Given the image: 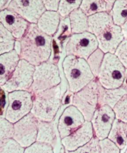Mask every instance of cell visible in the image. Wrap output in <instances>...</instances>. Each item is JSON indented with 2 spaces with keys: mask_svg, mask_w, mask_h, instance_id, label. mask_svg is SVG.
Returning a JSON list of instances; mask_svg holds the SVG:
<instances>
[{
  "mask_svg": "<svg viewBox=\"0 0 127 153\" xmlns=\"http://www.w3.org/2000/svg\"><path fill=\"white\" fill-rule=\"evenodd\" d=\"M53 36L41 31L37 23H30L25 35L19 39L20 57L37 66L50 59L53 48Z\"/></svg>",
  "mask_w": 127,
  "mask_h": 153,
  "instance_id": "6da1fadb",
  "label": "cell"
},
{
  "mask_svg": "<svg viewBox=\"0 0 127 153\" xmlns=\"http://www.w3.org/2000/svg\"><path fill=\"white\" fill-rule=\"evenodd\" d=\"M88 31L98 42V48L104 53H114L124 39L121 27L116 25L110 12H101L88 17Z\"/></svg>",
  "mask_w": 127,
  "mask_h": 153,
  "instance_id": "7a4b0ae2",
  "label": "cell"
},
{
  "mask_svg": "<svg viewBox=\"0 0 127 153\" xmlns=\"http://www.w3.org/2000/svg\"><path fill=\"white\" fill-rule=\"evenodd\" d=\"M62 68L69 89L74 93L95 78L86 60L73 55L65 57L62 62Z\"/></svg>",
  "mask_w": 127,
  "mask_h": 153,
  "instance_id": "3957f363",
  "label": "cell"
},
{
  "mask_svg": "<svg viewBox=\"0 0 127 153\" xmlns=\"http://www.w3.org/2000/svg\"><path fill=\"white\" fill-rule=\"evenodd\" d=\"M61 101L60 84L34 94L31 113L40 121L51 122L58 111Z\"/></svg>",
  "mask_w": 127,
  "mask_h": 153,
  "instance_id": "277c9868",
  "label": "cell"
},
{
  "mask_svg": "<svg viewBox=\"0 0 127 153\" xmlns=\"http://www.w3.org/2000/svg\"><path fill=\"white\" fill-rule=\"evenodd\" d=\"M126 69L113 53H105L97 79L105 88H116L122 86Z\"/></svg>",
  "mask_w": 127,
  "mask_h": 153,
  "instance_id": "5b68a950",
  "label": "cell"
},
{
  "mask_svg": "<svg viewBox=\"0 0 127 153\" xmlns=\"http://www.w3.org/2000/svg\"><path fill=\"white\" fill-rule=\"evenodd\" d=\"M58 66L49 60L35 66L33 82L29 91L33 95L60 84L61 79Z\"/></svg>",
  "mask_w": 127,
  "mask_h": 153,
  "instance_id": "8992f818",
  "label": "cell"
},
{
  "mask_svg": "<svg viewBox=\"0 0 127 153\" xmlns=\"http://www.w3.org/2000/svg\"><path fill=\"white\" fill-rule=\"evenodd\" d=\"M34 95L29 90H16L8 93V106L4 117L13 123L28 115L33 106Z\"/></svg>",
  "mask_w": 127,
  "mask_h": 153,
  "instance_id": "52a82bcc",
  "label": "cell"
},
{
  "mask_svg": "<svg viewBox=\"0 0 127 153\" xmlns=\"http://www.w3.org/2000/svg\"><path fill=\"white\" fill-rule=\"evenodd\" d=\"M96 78L74 93L72 99V105L82 113L86 121H90L98 107V81Z\"/></svg>",
  "mask_w": 127,
  "mask_h": 153,
  "instance_id": "ba28073f",
  "label": "cell"
},
{
  "mask_svg": "<svg viewBox=\"0 0 127 153\" xmlns=\"http://www.w3.org/2000/svg\"><path fill=\"white\" fill-rule=\"evenodd\" d=\"M98 48L96 36L89 31L71 34L65 48V54L73 55L87 60L90 55Z\"/></svg>",
  "mask_w": 127,
  "mask_h": 153,
  "instance_id": "9c48e42d",
  "label": "cell"
},
{
  "mask_svg": "<svg viewBox=\"0 0 127 153\" xmlns=\"http://www.w3.org/2000/svg\"><path fill=\"white\" fill-rule=\"evenodd\" d=\"M35 66L24 59H20L7 81L1 86L9 93L16 90H29L33 82Z\"/></svg>",
  "mask_w": 127,
  "mask_h": 153,
  "instance_id": "30bf717a",
  "label": "cell"
},
{
  "mask_svg": "<svg viewBox=\"0 0 127 153\" xmlns=\"http://www.w3.org/2000/svg\"><path fill=\"white\" fill-rule=\"evenodd\" d=\"M39 120L31 113L14 123L13 139L23 147L27 148L37 141Z\"/></svg>",
  "mask_w": 127,
  "mask_h": 153,
  "instance_id": "8fae6325",
  "label": "cell"
},
{
  "mask_svg": "<svg viewBox=\"0 0 127 153\" xmlns=\"http://www.w3.org/2000/svg\"><path fill=\"white\" fill-rule=\"evenodd\" d=\"M115 119V113L111 107L107 105L98 106L90 120L94 136L99 140L108 137Z\"/></svg>",
  "mask_w": 127,
  "mask_h": 153,
  "instance_id": "7c38bea8",
  "label": "cell"
},
{
  "mask_svg": "<svg viewBox=\"0 0 127 153\" xmlns=\"http://www.w3.org/2000/svg\"><path fill=\"white\" fill-rule=\"evenodd\" d=\"M7 8L18 13L30 23H37L47 10L43 0H12Z\"/></svg>",
  "mask_w": 127,
  "mask_h": 153,
  "instance_id": "4fadbf2b",
  "label": "cell"
},
{
  "mask_svg": "<svg viewBox=\"0 0 127 153\" xmlns=\"http://www.w3.org/2000/svg\"><path fill=\"white\" fill-rule=\"evenodd\" d=\"M82 113L74 105L66 107L58 120V130L61 139L69 135L78 129L84 122Z\"/></svg>",
  "mask_w": 127,
  "mask_h": 153,
  "instance_id": "5bb4252c",
  "label": "cell"
},
{
  "mask_svg": "<svg viewBox=\"0 0 127 153\" xmlns=\"http://www.w3.org/2000/svg\"><path fill=\"white\" fill-rule=\"evenodd\" d=\"M0 22L17 40L25 35L30 24L18 13L8 8L0 11Z\"/></svg>",
  "mask_w": 127,
  "mask_h": 153,
  "instance_id": "9a60e30c",
  "label": "cell"
},
{
  "mask_svg": "<svg viewBox=\"0 0 127 153\" xmlns=\"http://www.w3.org/2000/svg\"><path fill=\"white\" fill-rule=\"evenodd\" d=\"M94 137L90 121L85 122L69 135L61 139V143L68 151H74L88 143Z\"/></svg>",
  "mask_w": 127,
  "mask_h": 153,
  "instance_id": "2e32d148",
  "label": "cell"
},
{
  "mask_svg": "<svg viewBox=\"0 0 127 153\" xmlns=\"http://www.w3.org/2000/svg\"><path fill=\"white\" fill-rule=\"evenodd\" d=\"M20 57L19 54L13 50L1 54L0 56V84L4 85L10 78L17 66Z\"/></svg>",
  "mask_w": 127,
  "mask_h": 153,
  "instance_id": "e0dca14e",
  "label": "cell"
},
{
  "mask_svg": "<svg viewBox=\"0 0 127 153\" xmlns=\"http://www.w3.org/2000/svg\"><path fill=\"white\" fill-rule=\"evenodd\" d=\"M61 16L58 11L46 10L38 19L37 25L48 35L53 36L58 30Z\"/></svg>",
  "mask_w": 127,
  "mask_h": 153,
  "instance_id": "ac0fdd59",
  "label": "cell"
},
{
  "mask_svg": "<svg viewBox=\"0 0 127 153\" xmlns=\"http://www.w3.org/2000/svg\"><path fill=\"white\" fill-rule=\"evenodd\" d=\"M127 94V89L124 87L116 88H105L98 82V106L107 105L112 108Z\"/></svg>",
  "mask_w": 127,
  "mask_h": 153,
  "instance_id": "d6986e66",
  "label": "cell"
},
{
  "mask_svg": "<svg viewBox=\"0 0 127 153\" xmlns=\"http://www.w3.org/2000/svg\"><path fill=\"white\" fill-rule=\"evenodd\" d=\"M108 138L114 142L120 149H123L127 143V123L116 118Z\"/></svg>",
  "mask_w": 127,
  "mask_h": 153,
  "instance_id": "ffe728a7",
  "label": "cell"
},
{
  "mask_svg": "<svg viewBox=\"0 0 127 153\" xmlns=\"http://www.w3.org/2000/svg\"><path fill=\"white\" fill-rule=\"evenodd\" d=\"M56 137L55 127L52 121L48 122L39 120L36 142L47 143L53 147L56 143Z\"/></svg>",
  "mask_w": 127,
  "mask_h": 153,
  "instance_id": "44dd1931",
  "label": "cell"
},
{
  "mask_svg": "<svg viewBox=\"0 0 127 153\" xmlns=\"http://www.w3.org/2000/svg\"><path fill=\"white\" fill-rule=\"evenodd\" d=\"M68 17L72 34L88 31V16L80 8L73 10L69 14Z\"/></svg>",
  "mask_w": 127,
  "mask_h": 153,
  "instance_id": "7402d4cb",
  "label": "cell"
},
{
  "mask_svg": "<svg viewBox=\"0 0 127 153\" xmlns=\"http://www.w3.org/2000/svg\"><path fill=\"white\" fill-rule=\"evenodd\" d=\"M80 8L88 17L101 12H108L104 0H83Z\"/></svg>",
  "mask_w": 127,
  "mask_h": 153,
  "instance_id": "603a6c76",
  "label": "cell"
},
{
  "mask_svg": "<svg viewBox=\"0 0 127 153\" xmlns=\"http://www.w3.org/2000/svg\"><path fill=\"white\" fill-rule=\"evenodd\" d=\"M110 13L114 23L120 26L127 20V2L125 0H116Z\"/></svg>",
  "mask_w": 127,
  "mask_h": 153,
  "instance_id": "cb8c5ba5",
  "label": "cell"
},
{
  "mask_svg": "<svg viewBox=\"0 0 127 153\" xmlns=\"http://www.w3.org/2000/svg\"><path fill=\"white\" fill-rule=\"evenodd\" d=\"M16 41L13 34L0 23V54L13 50Z\"/></svg>",
  "mask_w": 127,
  "mask_h": 153,
  "instance_id": "d4e9b609",
  "label": "cell"
},
{
  "mask_svg": "<svg viewBox=\"0 0 127 153\" xmlns=\"http://www.w3.org/2000/svg\"><path fill=\"white\" fill-rule=\"evenodd\" d=\"M104 54L105 53L100 48H98L86 60L95 78H97L98 75Z\"/></svg>",
  "mask_w": 127,
  "mask_h": 153,
  "instance_id": "484cf974",
  "label": "cell"
},
{
  "mask_svg": "<svg viewBox=\"0 0 127 153\" xmlns=\"http://www.w3.org/2000/svg\"><path fill=\"white\" fill-rule=\"evenodd\" d=\"M25 149L13 138L0 141V153H24Z\"/></svg>",
  "mask_w": 127,
  "mask_h": 153,
  "instance_id": "4316f807",
  "label": "cell"
},
{
  "mask_svg": "<svg viewBox=\"0 0 127 153\" xmlns=\"http://www.w3.org/2000/svg\"><path fill=\"white\" fill-rule=\"evenodd\" d=\"M83 0H61L58 11L61 17H66L74 10L79 8Z\"/></svg>",
  "mask_w": 127,
  "mask_h": 153,
  "instance_id": "83f0119b",
  "label": "cell"
},
{
  "mask_svg": "<svg viewBox=\"0 0 127 153\" xmlns=\"http://www.w3.org/2000/svg\"><path fill=\"white\" fill-rule=\"evenodd\" d=\"M14 133V123L10 122L5 117H1L0 120V141L13 138Z\"/></svg>",
  "mask_w": 127,
  "mask_h": 153,
  "instance_id": "f1b7e54d",
  "label": "cell"
},
{
  "mask_svg": "<svg viewBox=\"0 0 127 153\" xmlns=\"http://www.w3.org/2000/svg\"><path fill=\"white\" fill-rule=\"evenodd\" d=\"M113 109L115 113L116 118L127 123V94L122 97Z\"/></svg>",
  "mask_w": 127,
  "mask_h": 153,
  "instance_id": "f546056e",
  "label": "cell"
},
{
  "mask_svg": "<svg viewBox=\"0 0 127 153\" xmlns=\"http://www.w3.org/2000/svg\"><path fill=\"white\" fill-rule=\"evenodd\" d=\"M99 139L94 136L88 143L68 153H101Z\"/></svg>",
  "mask_w": 127,
  "mask_h": 153,
  "instance_id": "4dcf8cb0",
  "label": "cell"
},
{
  "mask_svg": "<svg viewBox=\"0 0 127 153\" xmlns=\"http://www.w3.org/2000/svg\"><path fill=\"white\" fill-rule=\"evenodd\" d=\"M24 153H53V146L44 143L35 142L25 148Z\"/></svg>",
  "mask_w": 127,
  "mask_h": 153,
  "instance_id": "1f68e13d",
  "label": "cell"
},
{
  "mask_svg": "<svg viewBox=\"0 0 127 153\" xmlns=\"http://www.w3.org/2000/svg\"><path fill=\"white\" fill-rule=\"evenodd\" d=\"M101 153H120V149L117 145L107 137L99 140Z\"/></svg>",
  "mask_w": 127,
  "mask_h": 153,
  "instance_id": "d6a6232c",
  "label": "cell"
},
{
  "mask_svg": "<svg viewBox=\"0 0 127 153\" xmlns=\"http://www.w3.org/2000/svg\"><path fill=\"white\" fill-rule=\"evenodd\" d=\"M114 54L127 69V39H124L119 44Z\"/></svg>",
  "mask_w": 127,
  "mask_h": 153,
  "instance_id": "836d02e7",
  "label": "cell"
},
{
  "mask_svg": "<svg viewBox=\"0 0 127 153\" xmlns=\"http://www.w3.org/2000/svg\"><path fill=\"white\" fill-rule=\"evenodd\" d=\"M61 0H43L47 10L58 11Z\"/></svg>",
  "mask_w": 127,
  "mask_h": 153,
  "instance_id": "e575fe53",
  "label": "cell"
},
{
  "mask_svg": "<svg viewBox=\"0 0 127 153\" xmlns=\"http://www.w3.org/2000/svg\"><path fill=\"white\" fill-rule=\"evenodd\" d=\"M120 27L124 39H127V20L122 25H121Z\"/></svg>",
  "mask_w": 127,
  "mask_h": 153,
  "instance_id": "d590c367",
  "label": "cell"
},
{
  "mask_svg": "<svg viewBox=\"0 0 127 153\" xmlns=\"http://www.w3.org/2000/svg\"><path fill=\"white\" fill-rule=\"evenodd\" d=\"M8 0H0V10H2L7 8Z\"/></svg>",
  "mask_w": 127,
  "mask_h": 153,
  "instance_id": "8d00e7d4",
  "label": "cell"
},
{
  "mask_svg": "<svg viewBox=\"0 0 127 153\" xmlns=\"http://www.w3.org/2000/svg\"><path fill=\"white\" fill-rule=\"evenodd\" d=\"M107 4V8H108V12H110V11L111 10L112 7H113V4L114 3V2L116 1V0H104Z\"/></svg>",
  "mask_w": 127,
  "mask_h": 153,
  "instance_id": "74e56055",
  "label": "cell"
},
{
  "mask_svg": "<svg viewBox=\"0 0 127 153\" xmlns=\"http://www.w3.org/2000/svg\"><path fill=\"white\" fill-rule=\"evenodd\" d=\"M11 1H12V0H8V4H9V3H10V2H11ZM8 5H7V6H8Z\"/></svg>",
  "mask_w": 127,
  "mask_h": 153,
  "instance_id": "f35d334b",
  "label": "cell"
},
{
  "mask_svg": "<svg viewBox=\"0 0 127 153\" xmlns=\"http://www.w3.org/2000/svg\"><path fill=\"white\" fill-rule=\"evenodd\" d=\"M124 153H127V149H126V151H125V152Z\"/></svg>",
  "mask_w": 127,
  "mask_h": 153,
  "instance_id": "ab89813d",
  "label": "cell"
},
{
  "mask_svg": "<svg viewBox=\"0 0 127 153\" xmlns=\"http://www.w3.org/2000/svg\"><path fill=\"white\" fill-rule=\"evenodd\" d=\"M125 1H126V2H127V0H125Z\"/></svg>",
  "mask_w": 127,
  "mask_h": 153,
  "instance_id": "60d3db41",
  "label": "cell"
}]
</instances>
